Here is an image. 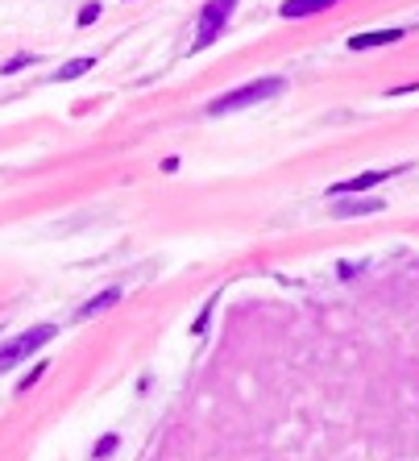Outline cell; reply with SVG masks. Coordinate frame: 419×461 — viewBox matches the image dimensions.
<instances>
[{
	"label": "cell",
	"instance_id": "52a82bcc",
	"mask_svg": "<svg viewBox=\"0 0 419 461\" xmlns=\"http://www.w3.org/2000/svg\"><path fill=\"white\" fill-rule=\"evenodd\" d=\"M386 200H333V217H366V212H382Z\"/></svg>",
	"mask_w": 419,
	"mask_h": 461
},
{
	"label": "cell",
	"instance_id": "7c38bea8",
	"mask_svg": "<svg viewBox=\"0 0 419 461\" xmlns=\"http://www.w3.org/2000/svg\"><path fill=\"white\" fill-rule=\"evenodd\" d=\"M42 375H46V362H37L34 370H29V375H25L21 383H17V391H29V387H37V383H42Z\"/></svg>",
	"mask_w": 419,
	"mask_h": 461
},
{
	"label": "cell",
	"instance_id": "3957f363",
	"mask_svg": "<svg viewBox=\"0 0 419 461\" xmlns=\"http://www.w3.org/2000/svg\"><path fill=\"white\" fill-rule=\"evenodd\" d=\"M237 12V0H204V9H200V25H195V50L212 46L216 37L225 34L228 17Z\"/></svg>",
	"mask_w": 419,
	"mask_h": 461
},
{
	"label": "cell",
	"instance_id": "277c9868",
	"mask_svg": "<svg viewBox=\"0 0 419 461\" xmlns=\"http://www.w3.org/2000/svg\"><path fill=\"white\" fill-rule=\"evenodd\" d=\"M407 167H382V170H357V175H349V179L333 183L328 187V195H361V192H374V187H382L386 179H395V175H403Z\"/></svg>",
	"mask_w": 419,
	"mask_h": 461
},
{
	"label": "cell",
	"instance_id": "8992f818",
	"mask_svg": "<svg viewBox=\"0 0 419 461\" xmlns=\"http://www.w3.org/2000/svg\"><path fill=\"white\" fill-rule=\"evenodd\" d=\"M341 0H283V17L287 21H295V17H316V12H328V9H336Z\"/></svg>",
	"mask_w": 419,
	"mask_h": 461
},
{
	"label": "cell",
	"instance_id": "9c48e42d",
	"mask_svg": "<svg viewBox=\"0 0 419 461\" xmlns=\"http://www.w3.org/2000/svg\"><path fill=\"white\" fill-rule=\"evenodd\" d=\"M92 67H96V59H75V62H67V67H62L54 79H59V84H67V79H79V75H87Z\"/></svg>",
	"mask_w": 419,
	"mask_h": 461
},
{
	"label": "cell",
	"instance_id": "ba28073f",
	"mask_svg": "<svg viewBox=\"0 0 419 461\" xmlns=\"http://www.w3.org/2000/svg\"><path fill=\"white\" fill-rule=\"evenodd\" d=\"M117 304H120V292H100L96 300H92V304H84V308H79V316H84V320H87V316L104 312V308H117Z\"/></svg>",
	"mask_w": 419,
	"mask_h": 461
},
{
	"label": "cell",
	"instance_id": "8fae6325",
	"mask_svg": "<svg viewBox=\"0 0 419 461\" xmlns=\"http://www.w3.org/2000/svg\"><path fill=\"white\" fill-rule=\"evenodd\" d=\"M34 62H37V54H17V59L0 62V75H17V71H25V67H34Z\"/></svg>",
	"mask_w": 419,
	"mask_h": 461
},
{
	"label": "cell",
	"instance_id": "5b68a950",
	"mask_svg": "<svg viewBox=\"0 0 419 461\" xmlns=\"http://www.w3.org/2000/svg\"><path fill=\"white\" fill-rule=\"evenodd\" d=\"M411 29H403V25H395V29H370V34H357L349 37V50H374V46H390V42H403Z\"/></svg>",
	"mask_w": 419,
	"mask_h": 461
},
{
	"label": "cell",
	"instance_id": "30bf717a",
	"mask_svg": "<svg viewBox=\"0 0 419 461\" xmlns=\"http://www.w3.org/2000/svg\"><path fill=\"white\" fill-rule=\"evenodd\" d=\"M117 445H120V437H117V432H108V437H100L96 445H92V461H104V457H112V453H117Z\"/></svg>",
	"mask_w": 419,
	"mask_h": 461
},
{
	"label": "cell",
	"instance_id": "4fadbf2b",
	"mask_svg": "<svg viewBox=\"0 0 419 461\" xmlns=\"http://www.w3.org/2000/svg\"><path fill=\"white\" fill-rule=\"evenodd\" d=\"M100 9H104V4H100V0H92V4H84V9H79V25H92L100 17Z\"/></svg>",
	"mask_w": 419,
	"mask_h": 461
},
{
	"label": "cell",
	"instance_id": "6da1fadb",
	"mask_svg": "<svg viewBox=\"0 0 419 461\" xmlns=\"http://www.w3.org/2000/svg\"><path fill=\"white\" fill-rule=\"evenodd\" d=\"M283 79L278 75H262V79H250V84L233 87V92H220V96L208 104V117H225V112H237V109H253V104H262V100L278 96L283 92Z\"/></svg>",
	"mask_w": 419,
	"mask_h": 461
},
{
	"label": "cell",
	"instance_id": "7a4b0ae2",
	"mask_svg": "<svg viewBox=\"0 0 419 461\" xmlns=\"http://www.w3.org/2000/svg\"><path fill=\"white\" fill-rule=\"evenodd\" d=\"M59 337V328L54 325H37V328H29V333H21L17 341H9L4 350H0V375L4 370H12L17 362H25V358H34L42 345H50V341Z\"/></svg>",
	"mask_w": 419,
	"mask_h": 461
},
{
	"label": "cell",
	"instance_id": "5bb4252c",
	"mask_svg": "<svg viewBox=\"0 0 419 461\" xmlns=\"http://www.w3.org/2000/svg\"><path fill=\"white\" fill-rule=\"evenodd\" d=\"M411 92H419V84H403V87H390V96H411Z\"/></svg>",
	"mask_w": 419,
	"mask_h": 461
}]
</instances>
